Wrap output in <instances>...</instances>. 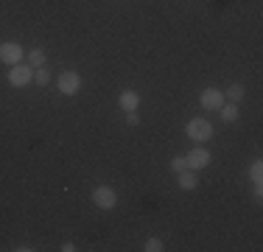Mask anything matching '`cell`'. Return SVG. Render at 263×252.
Listing matches in <instances>:
<instances>
[{
    "label": "cell",
    "mask_w": 263,
    "mask_h": 252,
    "mask_svg": "<svg viewBox=\"0 0 263 252\" xmlns=\"http://www.w3.org/2000/svg\"><path fill=\"white\" fill-rule=\"evenodd\" d=\"M185 132H187V137H191L196 146H204V143L213 137V126H210L208 118H202V115H199V118H191V121H187V126H185Z\"/></svg>",
    "instance_id": "cell-1"
},
{
    "label": "cell",
    "mask_w": 263,
    "mask_h": 252,
    "mask_svg": "<svg viewBox=\"0 0 263 252\" xmlns=\"http://www.w3.org/2000/svg\"><path fill=\"white\" fill-rule=\"evenodd\" d=\"M92 202H96L98 210H112V207L118 205V193L112 185H98L96 191H92Z\"/></svg>",
    "instance_id": "cell-2"
},
{
    "label": "cell",
    "mask_w": 263,
    "mask_h": 252,
    "mask_svg": "<svg viewBox=\"0 0 263 252\" xmlns=\"http://www.w3.org/2000/svg\"><path fill=\"white\" fill-rule=\"evenodd\" d=\"M31 81H34V67L23 65V62L20 65H11V70H9V84L11 87H20L23 90V87H28Z\"/></svg>",
    "instance_id": "cell-3"
},
{
    "label": "cell",
    "mask_w": 263,
    "mask_h": 252,
    "mask_svg": "<svg viewBox=\"0 0 263 252\" xmlns=\"http://www.w3.org/2000/svg\"><path fill=\"white\" fill-rule=\"evenodd\" d=\"M56 87H59L62 96H76V93L81 90V76L76 70H65L56 79Z\"/></svg>",
    "instance_id": "cell-4"
},
{
    "label": "cell",
    "mask_w": 263,
    "mask_h": 252,
    "mask_svg": "<svg viewBox=\"0 0 263 252\" xmlns=\"http://www.w3.org/2000/svg\"><path fill=\"white\" fill-rule=\"evenodd\" d=\"M0 62L3 65H20L23 62V45L17 42H0Z\"/></svg>",
    "instance_id": "cell-5"
},
{
    "label": "cell",
    "mask_w": 263,
    "mask_h": 252,
    "mask_svg": "<svg viewBox=\"0 0 263 252\" xmlns=\"http://www.w3.org/2000/svg\"><path fill=\"white\" fill-rule=\"evenodd\" d=\"M185 163H187V168H191V171H202V168L210 166V151L204 149V146H196L191 154L185 157Z\"/></svg>",
    "instance_id": "cell-6"
},
{
    "label": "cell",
    "mask_w": 263,
    "mask_h": 252,
    "mask_svg": "<svg viewBox=\"0 0 263 252\" xmlns=\"http://www.w3.org/2000/svg\"><path fill=\"white\" fill-rule=\"evenodd\" d=\"M199 104H202V110H221L224 93L216 90V87H208V90H202V96H199Z\"/></svg>",
    "instance_id": "cell-7"
},
{
    "label": "cell",
    "mask_w": 263,
    "mask_h": 252,
    "mask_svg": "<svg viewBox=\"0 0 263 252\" xmlns=\"http://www.w3.org/2000/svg\"><path fill=\"white\" fill-rule=\"evenodd\" d=\"M118 106H121L123 112H129V110H137V106H140V96H137L135 90H123L121 96H118Z\"/></svg>",
    "instance_id": "cell-8"
},
{
    "label": "cell",
    "mask_w": 263,
    "mask_h": 252,
    "mask_svg": "<svg viewBox=\"0 0 263 252\" xmlns=\"http://www.w3.org/2000/svg\"><path fill=\"white\" fill-rule=\"evenodd\" d=\"M179 176V188H182V191H193V188L199 185V179H196V171H191V168H185V171H179L177 174Z\"/></svg>",
    "instance_id": "cell-9"
},
{
    "label": "cell",
    "mask_w": 263,
    "mask_h": 252,
    "mask_svg": "<svg viewBox=\"0 0 263 252\" xmlns=\"http://www.w3.org/2000/svg\"><path fill=\"white\" fill-rule=\"evenodd\" d=\"M224 96H227L230 101H233V104H238V101H241L243 96H247V87H243L241 81H235V84H230L227 90H224Z\"/></svg>",
    "instance_id": "cell-10"
},
{
    "label": "cell",
    "mask_w": 263,
    "mask_h": 252,
    "mask_svg": "<svg viewBox=\"0 0 263 252\" xmlns=\"http://www.w3.org/2000/svg\"><path fill=\"white\" fill-rule=\"evenodd\" d=\"M28 65L31 67H45V50H40V48H34V50H28Z\"/></svg>",
    "instance_id": "cell-11"
},
{
    "label": "cell",
    "mask_w": 263,
    "mask_h": 252,
    "mask_svg": "<svg viewBox=\"0 0 263 252\" xmlns=\"http://www.w3.org/2000/svg\"><path fill=\"white\" fill-rule=\"evenodd\" d=\"M238 115H241V112H238V104H221V118L227 123H235Z\"/></svg>",
    "instance_id": "cell-12"
},
{
    "label": "cell",
    "mask_w": 263,
    "mask_h": 252,
    "mask_svg": "<svg viewBox=\"0 0 263 252\" xmlns=\"http://www.w3.org/2000/svg\"><path fill=\"white\" fill-rule=\"evenodd\" d=\"M34 81L40 87H48L51 84V70H48V67H34Z\"/></svg>",
    "instance_id": "cell-13"
},
{
    "label": "cell",
    "mask_w": 263,
    "mask_h": 252,
    "mask_svg": "<svg viewBox=\"0 0 263 252\" xmlns=\"http://www.w3.org/2000/svg\"><path fill=\"white\" fill-rule=\"evenodd\" d=\"M249 179H252V182H260L263 179V163L260 160H255L252 166H249Z\"/></svg>",
    "instance_id": "cell-14"
},
{
    "label": "cell",
    "mask_w": 263,
    "mask_h": 252,
    "mask_svg": "<svg viewBox=\"0 0 263 252\" xmlns=\"http://www.w3.org/2000/svg\"><path fill=\"white\" fill-rule=\"evenodd\" d=\"M143 249H146V252H162L165 247H162V241H160V238H148V241H146V247H143Z\"/></svg>",
    "instance_id": "cell-15"
},
{
    "label": "cell",
    "mask_w": 263,
    "mask_h": 252,
    "mask_svg": "<svg viewBox=\"0 0 263 252\" xmlns=\"http://www.w3.org/2000/svg\"><path fill=\"white\" fill-rule=\"evenodd\" d=\"M185 168H187V163H185V157H174V160H171V171H174V174H179V171H185Z\"/></svg>",
    "instance_id": "cell-16"
},
{
    "label": "cell",
    "mask_w": 263,
    "mask_h": 252,
    "mask_svg": "<svg viewBox=\"0 0 263 252\" xmlns=\"http://www.w3.org/2000/svg\"><path fill=\"white\" fill-rule=\"evenodd\" d=\"M126 123H129V126H137V123H140V115H137V110H129V112H126Z\"/></svg>",
    "instance_id": "cell-17"
},
{
    "label": "cell",
    "mask_w": 263,
    "mask_h": 252,
    "mask_svg": "<svg viewBox=\"0 0 263 252\" xmlns=\"http://www.w3.org/2000/svg\"><path fill=\"white\" fill-rule=\"evenodd\" d=\"M252 196L258 199V202L263 199V188H260V182H255V191H252Z\"/></svg>",
    "instance_id": "cell-18"
},
{
    "label": "cell",
    "mask_w": 263,
    "mask_h": 252,
    "mask_svg": "<svg viewBox=\"0 0 263 252\" xmlns=\"http://www.w3.org/2000/svg\"><path fill=\"white\" fill-rule=\"evenodd\" d=\"M62 252H76V244H70V241H65V244H62V247H59Z\"/></svg>",
    "instance_id": "cell-19"
},
{
    "label": "cell",
    "mask_w": 263,
    "mask_h": 252,
    "mask_svg": "<svg viewBox=\"0 0 263 252\" xmlns=\"http://www.w3.org/2000/svg\"><path fill=\"white\" fill-rule=\"evenodd\" d=\"M17 252H31V249H34V247H28V244H20V247H14Z\"/></svg>",
    "instance_id": "cell-20"
}]
</instances>
